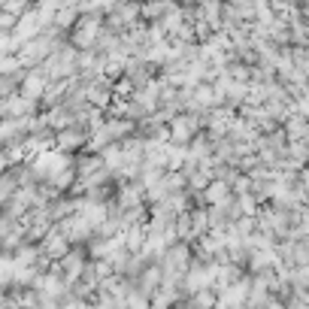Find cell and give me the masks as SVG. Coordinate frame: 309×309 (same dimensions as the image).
<instances>
[{
  "mask_svg": "<svg viewBox=\"0 0 309 309\" xmlns=\"http://www.w3.org/2000/svg\"><path fill=\"white\" fill-rule=\"evenodd\" d=\"M40 88H43V82H40V79H27V82H24V94H27V97H31V94H37Z\"/></svg>",
  "mask_w": 309,
  "mask_h": 309,
  "instance_id": "cell-2",
  "label": "cell"
},
{
  "mask_svg": "<svg viewBox=\"0 0 309 309\" xmlns=\"http://www.w3.org/2000/svg\"><path fill=\"white\" fill-rule=\"evenodd\" d=\"M76 143H82L79 133H61V136H58V146H61V149H76Z\"/></svg>",
  "mask_w": 309,
  "mask_h": 309,
  "instance_id": "cell-1",
  "label": "cell"
},
{
  "mask_svg": "<svg viewBox=\"0 0 309 309\" xmlns=\"http://www.w3.org/2000/svg\"><path fill=\"white\" fill-rule=\"evenodd\" d=\"M224 197V185H212L209 188V200H221Z\"/></svg>",
  "mask_w": 309,
  "mask_h": 309,
  "instance_id": "cell-3",
  "label": "cell"
}]
</instances>
